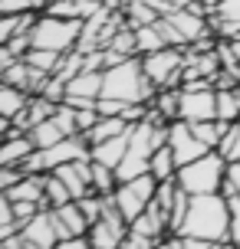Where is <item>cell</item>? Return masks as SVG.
<instances>
[{
	"instance_id": "8992f818",
	"label": "cell",
	"mask_w": 240,
	"mask_h": 249,
	"mask_svg": "<svg viewBox=\"0 0 240 249\" xmlns=\"http://www.w3.org/2000/svg\"><path fill=\"white\" fill-rule=\"evenodd\" d=\"M184 56L188 50L181 46H164L158 53L141 56V69L158 89H181V69H184Z\"/></svg>"
},
{
	"instance_id": "1f68e13d",
	"label": "cell",
	"mask_w": 240,
	"mask_h": 249,
	"mask_svg": "<svg viewBox=\"0 0 240 249\" xmlns=\"http://www.w3.org/2000/svg\"><path fill=\"white\" fill-rule=\"evenodd\" d=\"M23 230V223L17 220V210H13V200L0 194V239L3 236H17Z\"/></svg>"
},
{
	"instance_id": "cb8c5ba5",
	"label": "cell",
	"mask_w": 240,
	"mask_h": 249,
	"mask_svg": "<svg viewBox=\"0 0 240 249\" xmlns=\"http://www.w3.org/2000/svg\"><path fill=\"white\" fill-rule=\"evenodd\" d=\"M217 118L234 124L240 118V86L237 89H217Z\"/></svg>"
},
{
	"instance_id": "f35d334b",
	"label": "cell",
	"mask_w": 240,
	"mask_h": 249,
	"mask_svg": "<svg viewBox=\"0 0 240 249\" xmlns=\"http://www.w3.org/2000/svg\"><path fill=\"white\" fill-rule=\"evenodd\" d=\"M224 197H237L240 194V161L230 164V171H227V184H224V190H220Z\"/></svg>"
},
{
	"instance_id": "8d00e7d4",
	"label": "cell",
	"mask_w": 240,
	"mask_h": 249,
	"mask_svg": "<svg viewBox=\"0 0 240 249\" xmlns=\"http://www.w3.org/2000/svg\"><path fill=\"white\" fill-rule=\"evenodd\" d=\"M23 177H26L23 167H0V190H10V187H17Z\"/></svg>"
},
{
	"instance_id": "e575fe53",
	"label": "cell",
	"mask_w": 240,
	"mask_h": 249,
	"mask_svg": "<svg viewBox=\"0 0 240 249\" xmlns=\"http://www.w3.org/2000/svg\"><path fill=\"white\" fill-rule=\"evenodd\" d=\"M43 3L40 0H0V17H10V13H33Z\"/></svg>"
},
{
	"instance_id": "60d3db41",
	"label": "cell",
	"mask_w": 240,
	"mask_h": 249,
	"mask_svg": "<svg viewBox=\"0 0 240 249\" xmlns=\"http://www.w3.org/2000/svg\"><path fill=\"white\" fill-rule=\"evenodd\" d=\"M56 249H96L89 243V236H73V239H60Z\"/></svg>"
},
{
	"instance_id": "3957f363",
	"label": "cell",
	"mask_w": 240,
	"mask_h": 249,
	"mask_svg": "<svg viewBox=\"0 0 240 249\" xmlns=\"http://www.w3.org/2000/svg\"><path fill=\"white\" fill-rule=\"evenodd\" d=\"M92 158V144H89L86 135H73V138H63L60 144H53V148H37L33 151V158L26 164H20L26 174H53L56 167H63V164H73V161H86Z\"/></svg>"
},
{
	"instance_id": "2e32d148",
	"label": "cell",
	"mask_w": 240,
	"mask_h": 249,
	"mask_svg": "<svg viewBox=\"0 0 240 249\" xmlns=\"http://www.w3.org/2000/svg\"><path fill=\"white\" fill-rule=\"evenodd\" d=\"M132 230L158 243V239H164L168 233H171V226H168V213H164L161 207H158V203L152 200V207H148V210L141 213L139 220H132Z\"/></svg>"
},
{
	"instance_id": "484cf974",
	"label": "cell",
	"mask_w": 240,
	"mask_h": 249,
	"mask_svg": "<svg viewBox=\"0 0 240 249\" xmlns=\"http://www.w3.org/2000/svg\"><path fill=\"white\" fill-rule=\"evenodd\" d=\"M135 39H139V56H148V53H158L168 46V39H164L161 26L152 23V26H139L135 30Z\"/></svg>"
},
{
	"instance_id": "ba28073f",
	"label": "cell",
	"mask_w": 240,
	"mask_h": 249,
	"mask_svg": "<svg viewBox=\"0 0 240 249\" xmlns=\"http://www.w3.org/2000/svg\"><path fill=\"white\" fill-rule=\"evenodd\" d=\"M178 118L188 124L217 118V89L214 86H181V112Z\"/></svg>"
},
{
	"instance_id": "d6a6232c",
	"label": "cell",
	"mask_w": 240,
	"mask_h": 249,
	"mask_svg": "<svg viewBox=\"0 0 240 249\" xmlns=\"http://www.w3.org/2000/svg\"><path fill=\"white\" fill-rule=\"evenodd\" d=\"M217 151H220V154H224V158H227L230 164L240 161V122L230 124V131L224 135V141L217 144Z\"/></svg>"
},
{
	"instance_id": "f546056e",
	"label": "cell",
	"mask_w": 240,
	"mask_h": 249,
	"mask_svg": "<svg viewBox=\"0 0 240 249\" xmlns=\"http://www.w3.org/2000/svg\"><path fill=\"white\" fill-rule=\"evenodd\" d=\"M30 138H33V144H37V148H53V144H60L66 135H63V128L53 122V118H46L43 124H37V128L30 131Z\"/></svg>"
},
{
	"instance_id": "8fae6325",
	"label": "cell",
	"mask_w": 240,
	"mask_h": 249,
	"mask_svg": "<svg viewBox=\"0 0 240 249\" xmlns=\"http://www.w3.org/2000/svg\"><path fill=\"white\" fill-rule=\"evenodd\" d=\"M20 236H23V243H30L37 249H56L60 233H56V223H53V210H40L33 220H26Z\"/></svg>"
},
{
	"instance_id": "7a4b0ae2",
	"label": "cell",
	"mask_w": 240,
	"mask_h": 249,
	"mask_svg": "<svg viewBox=\"0 0 240 249\" xmlns=\"http://www.w3.org/2000/svg\"><path fill=\"white\" fill-rule=\"evenodd\" d=\"M227 171L230 161L220 154V151H207L204 158L184 164L178 171V184L181 190H188L191 197H204V194H220L224 184H227Z\"/></svg>"
},
{
	"instance_id": "ac0fdd59",
	"label": "cell",
	"mask_w": 240,
	"mask_h": 249,
	"mask_svg": "<svg viewBox=\"0 0 240 249\" xmlns=\"http://www.w3.org/2000/svg\"><path fill=\"white\" fill-rule=\"evenodd\" d=\"M99 0H60V3H50L46 13L63 17V20H89L92 13H99Z\"/></svg>"
},
{
	"instance_id": "836d02e7",
	"label": "cell",
	"mask_w": 240,
	"mask_h": 249,
	"mask_svg": "<svg viewBox=\"0 0 240 249\" xmlns=\"http://www.w3.org/2000/svg\"><path fill=\"white\" fill-rule=\"evenodd\" d=\"M53 122L63 128V135H66V138L79 135V122H76V108H73V105H66V102H63V105L56 108V115H53Z\"/></svg>"
},
{
	"instance_id": "4316f807",
	"label": "cell",
	"mask_w": 240,
	"mask_h": 249,
	"mask_svg": "<svg viewBox=\"0 0 240 249\" xmlns=\"http://www.w3.org/2000/svg\"><path fill=\"white\" fill-rule=\"evenodd\" d=\"M66 53H56V50H33L26 53L23 59L33 66V69H40V72H46V75H56V69H60V62H63Z\"/></svg>"
},
{
	"instance_id": "d6986e66",
	"label": "cell",
	"mask_w": 240,
	"mask_h": 249,
	"mask_svg": "<svg viewBox=\"0 0 240 249\" xmlns=\"http://www.w3.org/2000/svg\"><path fill=\"white\" fill-rule=\"evenodd\" d=\"M33 102V95L30 92H23V89L17 86H0V115H3V122H13L20 112H26V105Z\"/></svg>"
},
{
	"instance_id": "74e56055",
	"label": "cell",
	"mask_w": 240,
	"mask_h": 249,
	"mask_svg": "<svg viewBox=\"0 0 240 249\" xmlns=\"http://www.w3.org/2000/svg\"><path fill=\"white\" fill-rule=\"evenodd\" d=\"M227 200H230V243L240 246V194L227 197Z\"/></svg>"
},
{
	"instance_id": "f1b7e54d",
	"label": "cell",
	"mask_w": 240,
	"mask_h": 249,
	"mask_svg": "<svg viewBox=\"0 0 240 249\" xmlns=\"http://www.w3.org/2000/svg\"><path fill=\"white\" fill-rule=\"evenodd\" d=\"M191 128H194V135L201 138L207 148H217L224 141V135L230 131V124L220 122V118H214V122H198V124H191Z\"/></svg>"
},
{
	"instance_id": "5bb4252c",
	"label": "cell",
	"mask_w": 240,
	"mask_h": 249,
	"mask_svg": "<svg viewBox=\"0 0 240 249\" xmlns=\"http://www.w3.org/2000/svg\"><path fill=\"white\" fill-rule=\"evenodd\" d=\"M53 223H56V233L60 239H73V236H89V220L86 213L79 210V203H66V207H56L53 210Z\"/></svg>"
},
{
	"instance_id": "d590c367",
	"label": "cell",
	"mask_w": 240,
	"mask_h": 249,
	"mask_svg": "<svg viewBox=\"0 0 240 249\" xmlns=\"http://www.w3.org/2000/svg\"><path fill=\"white\" fill-rule=\"evenodd\" d=\"M96 108H99L102 118H119V115H125L128 102H119V99H99V102H96Z\"/></svg>"
},
{
	"instance_id": "4fadbf2b",
	"label": "cell",
	"mask_w": 240,
	"mask_h": 249,
	"mask_svg": "<svg viewBox=\"0 0 240 249\" xmlns=\"http://www.w3.org/2000/svg\"><path fill=\"white\" fill-rule=\"evenodd\" d=\"M33 138L23 135V131H7L3 135V144H0V167H20L33 158Z\"/></svg>"
},
{
	"instance_id": "7bdbcfd3",
	"label": "cell",
	"mask_w": 240,
	"mask_h": 249,
	"mask_svg": "<svg viewBox=\"0 0 240 249\" xmlns=\"http://www.w3.org/2000/svg\"><path fill=\"white\" fill-rule=\"evenodd\" d=\"M0 249H26V243H23V236L17 233V236H3L0 239Z\"/></svg>"
},
{
	"instance_id": "b9f144b4",
	"label": "cell",
	"mask_w": 240,
	"mask_h": 249,
	"mask_svg": "<svg viewBox=\"0 0 240 249\" xmlns=\"http://www.w3.org/2000/svg\"><path fill=\"white\" fill-rule=\"evenodd\" d=\"M217 243L211 239H201V236H181V249H214Z\"/></svg>"
},
{
	"instance_id": "7dc6e473",
	"label": "cell",
	"mask_w": 240,
	"mask_h": 249,
	"mask_svg": "<svg viewBox=\"0 0 240 249\" xmlns=\"http://www.w3.org/2000/svg\"><path fill=\"white\" fill-rule=\"evenodd\" d=\"M171 3H175V7H191L194 0H171Z\"/></svg>"
},
{
	"instance_id": "4dcf8cb0",
	"label": "cell",
	"mask_w": 240,
	"mask_h": 249,
	"mask_svg": "<svg viewBox=\"0 0 240 249\" xmlns=\"http://www.w3.org/2000/svg\"><path fill=\"white\" fill-rule=\"evenodd\" d=\"M66 203H73L69 187L56 174H46V210H56V207H66Z\"/></svg>"
},
{
	"instance_id": "ffe728a7",
	"label": "cell",
	"mask_w": 240,
	"mask_h": 249,
	"mask_svg": "<svg viewBox=\"0 0 240 249\" xmlns=\"http://www.w3.org/2000/svg\"><path fill=\"white\" fill-rule=\"evenodd\" d=\"M122 10H125V20L132 30H139V26H152L161 20V13L155 10L148 0H122Z\"/></svg>"
},
{
	"instance_id": "603a6c76",
	"label": "cell",
	"mask_w": 240,
	"mask_h": 249,
	"mask_svg": "<svg viewBox=\"0 0 240 249\" xmlns=\"http://www.w3.org/2000/svg\"><path fill=\"white\" fill-rule=\"evenodd\" d=\"M128 128H132V124H128L122 115H119V118H99V122H96V128H92L86 138H89V144H99V141H109V138L125 135Z\"/></svg>"
},
{
	"instance_id": "f6af8a7d",
	"label": "cell",
	"mask_w": 240,
	"mask_h": 249,
	"mask_svg": "<svg viewBox=\"0 0 240 249\" xmlns=\"http://www.w3.org/2000/svg\"><path fill=\"white\" fill-rule=\"evenodd\" d=\"M214 249H240V246H237V243H217Z\"/></svg>"
},
{
	"instance_id": "7c38bea8",
	"label": "cell",
	"mask_w": 240,
	"mask_h": 249,
	"mask_svg": "<svg viewBox=\"0 0 240 249\" xmlns=\"http://www.w3.org/2000/svg\"><path fill=\"white\" fill-rule=\"evenodd\" d=\"M53 174H56L66 187H69L73 200H82L86 194H92V158H86V161H73V164H63V167H56Z\"/></svg>"
},
{
	"instance_id": "9c48e42d",
	"label": "cell",
	"mask_w": 240,
	"mask_h": 249,
	"mask_svg": "<svg viewBox=\"0 0 240 249\" xmlns=\"http://www.w3.org/2000/svg\"><path fill=\"white\" fill-rule=\"evenodd\" d=\"M168 148L175 151L178 167H184V164H191V161H198V158H204L207 151H217V148H207L201 138L194 135V128H191L188 122H181V118L168 124Z\"/></svg>"
},
{
	"instance_id": "5b68a950",
	"label": "cell",
	"mask_w": 240,
	"mask_h": 249,
	"mask_svg": "<svg viewBox=\"0 0 240 249\" xmlns=\"http://www.w3.org/2000/svg\"><path fill=\"white\" fill-rule=\"evenodd\" d=\"M158 26H161L168 46H181V50H188L191 43H198L201 36H207V33H211V20H207V17H201V13H194L191 7H181V10L161 17V20H158Z\"/></svg>"
},
{
	"instance_id": "277c9868",
	"label": "cell",
	"mask_w": 240,
	"mask_h": 249,
	"mask_svg": "<svg viewBox=\"0 0 240 249\" xmlns=\"http://www.w3.org/2000/svg\"><path fill=\"white\" fill-rule=\"evenodd\" d=\"M79 33H82V20H63V17H37V26L30 30V39L37 50H56L69 53L76 50Z\"/></svg>"
},
{
	"instance_id": "30bf717a",
	"label": "cell",
	"mask_w": 240,
	"mask_h": 249,
	"mask_svg": "<svg viewBox=\"0 0 240 249\" xmlns=\"http://www.w3.org/2000/svg\"><path fill=\"white\" fill-rule=\"evenodd\" d=\"M102 95V72H82L76 75L69 89H66V105H73V108H96V102Z\"/></svg>"
},
{
	"instance_id": "ee69618b",
	"label": "cell",
	"mask_w": 240,
	"mask_h": 249,
	"mask_svg": "<svg viewBox=\"0 0 240 249\" xmlns=\"http://www.w3.org/2000/svg\"><path fill=\"white\" fill-rule=\"evenodd\" d=\"M155 249H181V236H175V233H171L168 239H161V243H155Z\"/></svg>"
},
{
	"instance_id": "ab89813d",
	"label": "cell",
	"mask_w": 240,
	"mask_h": 249,
	"mask_svg": "<svg viewBox=\"0 0 240 249\" xmlns=\"http://www.w3.org/2000/svg\"><path fill=\"white\" fill-rule=\"evenodd\" d=\"M158 243H161V239H158ZM122 249H155V239L141 236V233H135V230H128V236H125V243H122Z\"/></svg>"
},
{
	"instance_id": "bcb514c9",
	"label": "cell",
	"mask_w": 240,
	"mask_h": 249,
	"mask_svg": "<svg viewBox=\"0 0 240 249\" xmlns=\"http://www.w3.org/2000/svg\"><path fill=\"white\" fill-rule=\"evenodd\" d=\"M230 46H234V53H237V59H240V36H237V39H230Z\"/></svg>"
},
{
	"instance_id": "c3c4849f",
	"label": "cell",
	"mask_w": 240,
	"mask_h": 249,
	"mask_svg": "<svg viewBox=\"0 0 240 249\" xmlns=\"http://www.w3.org/2000/svg\"><path fill=\"white\" fill-rule=\"evenodd\" d=\"M50 3H60V0H46V7H50Z\"/></svg>"
},
{
	"instance_id": "52a82bcc",
	"label": "cell",
	"mask_w": 240,
	"mask_h": 249,
	"mask_svg": "<svg viewBox=\"0 0 240 249\" xmlns=\"http://www.w3.org/2000/svg\"><path fill=\"white\" fill-rule=\"evenodd\" d=\"M155 190H158V180H155L152 174H145V177H135V180L119 184L112 197H115V207H119V213H122L128 223H132V220H139L141 213L152 207Z\"/></svg>"
},
{
	"instance_id": "6da1fadb",
	"label": "cell",
	"mask_w": 240,
	"mask_h": 249,
	"mask_svg": "<svg viewBox=\"0 0 240 249\" xmlns=\"http://www.w3.org/2000/svg\"><path fill=\"white\" fill-rule=\"evenodd\" d=\"M178 236H201L211 243H230V200L224 194L191 197V210Z\"/></svg>"
},
{
	"instance_id": "e0dca14e",
	"label": "cell",
	"mask_w": 240,
	"mask_h": 249,
	"mask_svg": "<svg viewBox=\"0 0 240 249\" xmlns=\"http://www.w3.org/2000/svg\"><path fill=\"white\" fill-rule=\"evenodd\" d=\"M128 144H132V128H128L125 135H119V138H109V141L92 144V161L109 164V167H119L122 158L128 154Z\"/></svg>"
},
{
	"instance_id": "44dd1931",
	"label": "cell",
	"mask_w": 240,
	"mask_h": 249,
	"mask_svg": "<svg viewBox=\"0 0 240 249\" xmlns=\"http://www.w3.org/2000/svg\"><path fill=\"white\" fill-rule=\"evenodd\" d=\"M37 26V13H10V17H0V46L10 43L13 36H23Z\"/></svg>"
},
{
	"instance_id": "9a60e30c",
	"label": "cell",
	"mask_w": 240,
	"mask_h": 249,
	"mask_svg": "<svg viewBox=\"0 0 240 249\" xmlns=\"http://www.w3.org/2000/svg\"><path fill=\"white\" fill-rule=\"evenodd\" d=\"M3 197H10L13 203H40V207H46V174H26L23 180L10 190H0Z\"/></svg>"
},
{
	"instance_id": "7402d4cb",
	"label": "cell",
	"mask_w": 240,
	"mask_h": 249,
	"mask_svg": "<svg viewBox=\"0 0 240 249\" xmlns=\"http://www.w3.org/2000/svg\"><path fill=\"white\" fill-rule=\"evenodd\" d=\"M152 108L161 115L164 122H178V112H181V89H158V95L152 99Z\"/></svg>"
},
{
	"instance_id": "d4e9b609",
	"label": "cell",
	"mask_w": 240,
	"mask_h": 249,
	"mask_svg": "<svg viewBox=\"0 0 240 249\" xmlns=\"http://www.w3.org/2000/svg\"><path fill=\"white\" fill-rule=\"evenodd\" d=\"M178 158H175V151L168 148H158L155 151V158H152V177L155 180H171V177H178Z\"/></svg>"
},
{
	"instance_id": "83f0119b",
	"label": "cell",
	"mask_w": 240,
	"mask_h": 249,
	"mask_svg": "<svg viewBox=\"0 0 240 249\" xmlns=\"http://www.w3.org/2000/svg\"><path fill=\"white\" fill-rule=\"evenodd\" d=\"M115 187H119V174H115V167L92 161V190H96V194H105V197H112Z\"/></svg>"
}]
</instances>
